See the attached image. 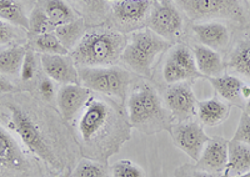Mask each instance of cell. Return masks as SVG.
I'll return each mask as SVG.
<instances>
[{"instance_id":"6da1fadb","label":"cell","mask_w":250,"mask_h":177,"mask_svg":"<svg viewBox=\"0 0 250 177\" xmlns=\"http://www.w3.org/2000/svg\"><path fill=\"white\" fill-rule=\"evenodd\" d=\"M131 126L113 103L90 96L77 123L78 142L85 159L106 163L130 139Z\"/></svg>"},{"instance_id":"7a4b0ae2","label":"cell","mask_w":250,"mask_h":177,"mask_svg":"<svg viewBox=\"0 0 250 177\" xmlns=\"http://www.w3.org/2000/svg\"><path fill=\"white\" fill-rule=\"evenodd\" d=\"M128 121L144 134H156L170 129V114L165 111L162 99L153 85L146 81L134 84L128 96Z\"/></svg>"},{"instance_id":"3957f363","label":"cell","mask_w":250,"mask_h":177,"mask_svg":"<svg viewBox=\"0 0 250 177\" xmlns=\"http://www.w3.org/2000/svg\"><path fill=\"white\" fill-rule=\"evenodd\" d=\"M128 39L113 29H93L85 33L82 40L70 52L77 66H111L122 57Z\"/></svg>"},{"instance_id":"277c9868","label":"cell","mask_w":250,"mask_h":177,"mask_svg":"<svg viewBox=\"0 0 250 177\" xmlns=\"http://www.w3.org/2000/svg\"><path fill=\"white\" fill-rule=\"evenodd\" d=\"M170 48V41L163 39L150 29H142L130 35L120 60L134 72L151 77L158 57Z\"/></svg>"},{"instance_id":"5b68a950","label":"cell","mask_w":250,"mask_h":177,"mask_svg":"<svg viewBox=\"0 0 250 177\" xmlns=\"http://www.w3.org/2000/svg\"><path fill=\"white\" fill-rule=\"evenodd\" d=\"M80 84L104 96L124 101L128 97L131 85V75L128 70L117 65L78 66Z\"/></svg>"},{"instance_id":"8992f818","label":"cell","mask_w":250,"mask_h":177,"mask_svg":"<svg viewBox=\"0 0 250 177\" xmlns=\"http://www.w3.org/2000/svg\"><path fill=\"white\" fill-rule=\"evenodd\" d=\"M8 109L10 111L9 126L14 130L20 140L23 141L26 149L38 159L43 160L46 165L58 169L59 161L55 157L53 150L50 149L43 131L40 130L34 119L18 105L12 104L8 106Z\"/></svg>"},{"instance_id":"52a82bcc","label":"cell","mask_w":250,"mask_h":177,"mask_svg":"<svg viewBox=\"0 0 250 177\" xmlns=\"http://www.w3.org/2000/svg\"><path fill=\"white\" fill-rule=\"evenodd\" d=\"M180 12L193 21H213V19L244 20L240 0H173Z\"/></svg>"},{"instance_id":"ba28073f","label":"cell","mask_w":250,"mask_h":177,"mask_svg":"<svg viewBox=\"0 0 250 177\" xmlns=\"http://www.w3.org/2000/svg\"><path fill=\"white\" fill-rule=\"evenodd\" d=\"M148 26L151 32L171 43L179 39L184 32L182 12L173 0H155L148 18Z\"/></svg>"},{"instance_id":"9c48e42d","label":"cell","mask_w":250,"mask_h":177,"mask_svg":"<svg viewBox=\"0 0 250 177\" xmlns=\"http://www.w3.org/2000/svg\"><path fill=\"white\" fill-rule=\"evenodd\" d=\"M169 132L174 145L195 162L199 160L205 143L210 139L202 124L193 119L174 124L170 126Z\"/></svg>"},{"instance_id":"30bf717a","label":"cell","mask_w":250,"mask_h":177,"mask_svg":"<svg viewBox=\"0 0 250 177\" xmlns=\"http://www.w3.org/2000/svg\"><path fill=\"white\" fill-rule=\"evenodd\" d=\"M164 100L171 119L176 120V123L191 120L196 115L198 100L191 85L188 81L169 86L165 92Z\"/></svg>"},{"instance_id":"8fae6325","label":"cell","mask_w":250,"mask_h":177,"mask_svg":"<svg viewBox=\"0 0 250 177\" xmlns=\"http://www.w3.org/2000/svg\"><path fill=\"white\" fill-rule=\"evenodd\" d=\"M91 96V91L80 84H66L57 94V105L60 115L65 121L71 123L83 111Z\"/></svg>"},{"instance_id":"7c38bea8","label":"cell","mask_w":250,"mask_h":177,"mask_svg":"<svg viewBox=\"0 0 250 177\" xmlns=\"http://www.w3.org/2000/svg\"><path fill=\"white\" fill-rule=\"evenodd\" d=\"M40 63L49 79L62 85L80 84L78 66L69 55L42 54Z\"/></svg>"},{"instance_id":"4fadbf2b","label":"cell","mask_w":250,"mask_h":177,"mask_svg":"<svg viewBox=\"0 0 250 177\" xmlns=\"http://www.w3.org/2000/svg\"><path fill=\"white\" fill-rule=\"evenodd\" d=\"M228 143L229 141L223 137H210L205 143L199 160L196 161V167L211 174L222 175L228 163Z\"/></svg>"},{"instance_id":"5bb4252c","label":"cell","mask_w":250,"mask_h":177,"mask_svg":"<svg viewBox=\"0 0 250 177\" xmlns=\"http://www.w3.org/2000/svg\"><path fill=\"white\" fill-rule=\"evenodd\" d=\"M153 8V0H118L111 6L114 18L124 26H137L146 20Z\"/></svg>"},{"instance_id":"9a60e30c","label":"cell","mask_w":250,"mask_h":177,"mask_svg":"<svg viewBox=\"0 0 250 177\" xmlns=\"http://www.w3.org/2000/svg\"><path fill=\"white\" fill-rule=\"evenodd\" d=\"M194 35L202 45L219 50L228 45L230 34L227 25L220 21H203L193 26Z\"/></svg>"},{"instance_id":"2e32d148","label":"cell","mask_w":250,"mask_h":177,"mask_svg":"<svg viewBox=\"0 0 250 177\" xmlns=\"http://www.w3.org/2000/svg\"><path fill=\"white\" fill-rule=\"evenodd\" d=\"M231 105L219 97H210L207 100L198 101L196 116L203 126H218L227 120L230 115Z\"/></svg>"},{"instance_id":"e0dca14e","label":"cell","mask_w":250,"mask_h":177,"mask_svg":"<svg viewBox=\"0 0 250 177\" xmlns=\"http://www.w3.org/2000/svg\"><path fill=\"white\" fill-rule=\"evenodd\" d=\"M26 165L25 156L12 135L0 126V169L21 171Z\"/></svg>"},{"instance_id":"ac0fdd59","label":"cell","mask_w":250,"mask_h":177,"mask_svg":"<svg viewBox=\"0 0 250 177\" xmlns=\"http://www.w3.org/2000/svg\"><path fill=\"white\" fill-rule=\"evenodd\" d=\"M218 95L227 103L244 107L245 101L242 96V88L244 81L234 75H220L216 77L208 79Z\"/></svg>"},{"instance_id":"d6986e66","label":"cell","mask_w":250,"mask_h":177,"mask_svg":"<svg viewBox=\"0 0 250 177\" xmlns=\"http://www.w3.org/2000/svg\"><path fill=\"white\" fill-rule=\"evenodd\" d=\"M250 171V146L230 140L228 143V163L222 177H236Z\"/></svg>"},{"instance_id":"ffe728a7","label":"cell","mask_w":250,"mask_h":177,"mask_svg":"<svg viewBox=\"0 0 250 177\" xmlns=\"http://www.w3.org/2000/svg\"><path fill=\"white\" fill-rule=\"evenodd\" d=\"M193 54L195 57V64L198 71L203 77H216L223 75L225 64L222 56L216 50L204 45H195L193 48Z\"/></svg>"},{"instance_id":"44dd1931","label":"cell","mask_w":250,"mask_h":177,"mask_svg":"<svg viewBox=\"0 0 250 177\" xmlns=\"http://www.w3.org/2000/svg\"><path fill=\"white\" fill-rule=\"evenodd\" d=\"M54 33L60 40V43L65 46L66 50L70 53L78 45V43L82 40V37L85 35V20L83 18H78V19H75L71 23L55 28Z\"/></svg>"},{"instance_id":"7402d4cb","label":"cell","mask_w":250,"mask_h":177,"mask_svg":"<svg viewBox=\"0 0 250 177\" xmlns=\"http://www.w3.org/2000/svg\"><path fill=\"white\" fill-rule=\"evenodd\" d=\"M168 57L173 60V63L178 68L182 69L183 71L185 72L188 80L203 77L202 74L198 71V68H196L193 50L188 48L187 45L179 44V45L174 46V49H171V52Z\"/></svg>"},{"instance_id":"603a6c76","label":"cell","mask_w":250,"mask_h":177,"mask_svg":"<svg viewBox=\"0 0 250 177\" xmlns=\"http://www.w3.org/2000/svg\"><path fill=\"white\" fill-rule=\"evenodd\" d=\"M228 68L238 75L250 79V40H242L229 56Z\"/></svg>"},{"instance_id":"cb8c5ba5","label":"cell","mask_w":250,"mask_h":177,"mask_svg":"<svg viewBox=\"0 0 250 177\" xmlns=\"http://www.w3.org/2000/svg\"><path fill=\"white\" fill-rule=\"evenodd\" d=\"M25 46L15 45L0 53V74L17 75L21 70L24 57L26 54Z\"/></svg>"},{"instance_id":"d4e9b609","label":"cell","mask_w":250,"mask_h":177,"mask_svg":"<svg viewBox=\"0 0 250 177\" xmlns=\"http://www.w3.org/2000/svg\"><path fill=\"white\" fill-rule=\"evenodd\" d=\"M44 10L55 28L78 19L74 10L64 0H46L44 4Z\"/></svg>"},{"instance_id":"484cf974","label":"cell","mask_w":250,"mask_h":177,"mask_svg":"<svg viewBox=\"0 0 250 177\" xmlns=\"http://www.w3.org/2000/svg\"><path fill=\"white\" fill-rule=\"evenodd\" d=\"M0 18L6 23L19 26L28 32L29 18L18 0H0Z\"/></svg>"},{"instance_id":"4316f807","label":"cell","mask_w":250,"mask_h":177,"mask_svg":"<svg viewBox=\"0 0 250 177\" xmlns=\"http://www.w3.org/2000/svg\"><path fill=\"white\" fill-rule=\"evenodd\" d=\"M31 49L34 52L46 55H68L65 46L60 43L54 32L45 33L31 37Z\"/></svg>"},{"instance_id":"83f0119b","label":"cell","mask_w":250,"mask_h":177,"mask_svg":"<svg viewBox=\"0 0 250 177\" xmlns=\"http://www.w3.org/2000/svg\"><path fill=\"white\" fill-rule=\"evenodd\" d=\"M55 30V26L50 21L46 15L44 8L33 9L30 17H29L28 34L30 37L38 36V35L51 33Z\"/></svg>"},{"instance_id":"f1b7e54d","label":"cell","mask_w":250,"mask_h":177,"mask_svg":"<svg viewBox=\"0 0 250 177\" xmlns=\"http://www.w3.org/2000/svg\"><path fill=\"white\" fill-rule=\"evenodd\" d=\"M73 177H110L104 163L90 159H83L75 167Z\"/></svg>"},{"instance_id":"f546056e","label":"cell","mask_w":250,"mask_h":177,"mask_svg":"<svg viewBox=\"0 0 250 177\" xmlns=\"http://www.w3.org/2000/svg\"><path fill=\"white\" fill-rule=\"evenodd\" d=\"M111 177H145V171L131 160H119L111 166Z\"/></svg>"},{"instance_id":"4dcf8cb0","label":"cell","mask_w":250,"mask_h":177,"mask_svg":"<svg viewBox=\"0 0 250 177\" xmlns=\"http://www.w3.org/2000/svg\"><path fill=\"white\" fill-rule=\"evenodd\" d=\"M75 4L91 19H100L106 14V0H74Z\"/></svg>"},{"instance_id":"1f68e13d","label":"cell","mask_w":250,"mask_h":177,"mask_svg":"<svg viewBox=\"0 0 250 177\" xmlns=\"http://www.w3.org/2000/svg\"><path fill=\"white\" fill-rule=\"evenodd\" d=\"M163 79L165 83H168L169 85L173 84L183 83V81H188V77L185 72L182 69H179L175 64L173 63L171 59H167L164 66H163Z\"/></svg>"},{"instance_id":"d6a6232c","label":"cell","mask_w":250,"mask_h":177,"mask_svg":"<svg viewBox=\"0 0 250 177\" xmlns=\"http://www.w3.org/2000/svg\"><path fill=\"white\" fill-rule=\"evenodd\" d=\"M37 75V59H35V52L31 48L26 49V54L24 57L20 76L24 81L33 80Z\"/></svg>"},{"instance_id":"836d02e7","label":"cell","mask_w":250,"mask_h":177,"mask_svg":"<svg viewBox=\"0 0 250 177\" xmlns=\"http://www.w3.org/2000/svg\"><path fill=\"white\" fill-rule=\"evenodd\" d=\"M233 140L250 146V115L243 112L240 120H239L238 127L235 130V134L233 136Z\"/></svg>"},{"instance_id":"e575fe53","label":"cell","mask_w":250,"mask_h":177,"mask_svg":"<svg viewBox=\"0 0 250 177\" xmlns=\"http://www.w3.org/2000/svg\"><path fill=\"white\" fill-rule=\"evenodd\" d=\"M174 177H222L220 175L211 174V172L200 170L199 167L191 165H183L178 167Z\"/></svg>"},{"instance_id":"d590c367","label":"cell","mask_w":250,"mask_h":177,"mask_svg":"<svg viewBox=\"0 0 250 177\" xmlns=\"http://www.w3.org/2000/svg\"><path fill=\"white\" fill-rule=\"evenodd\" d=\"M39 92L46 101H51L55 97V86L54 81L46 77L43 79L39 84Z\"/></svg>"},{"instance_id":"8d00e7d4","label":"cell","mask_w":250,"mask_h":177,"mask_svg":"<svg viewBox=\"0 0 250 177\" xmlns=\"http://www.w3.org/2000/svg\"><path fill=\"white\" fill-rule=\"evenodd\" d=\"M14 29L9 25L6 21L0 20V45L10 43V41L14 40Z\"/></svg>"},{"instance_id":"74e56055","label":"cell","mask_w":250,"mask_h":177,"mask_svg":"<svg viewBox=\"0 0 250 177\" xmlns=\"http://www.w3.org/2000/svg\"><path fill=\"white\" fill-rule=\"evenodd\" d=\"M15 90V86L13 85L8 79L0 76V94H6V92H12Z\"/></svg>"},{"instance_id":"f35d334b","label":"cell","mask_w":250,"mask_h":177,"mask_svg":"<svg viewBox=\"0 0 250 177\" xmlns=\"http://www.w3.org/2000/svg\"><path fill=\"white\" fill-rule=\"evenodd\" d=\"M243 110H244V111H243V112H245V114L250 115V99L247 101V103H245V105H244V107H243Z\"/></svg>"},{"instance_id":"ab89813d","label":"cell","mask_w":250,"mask_h":177,"mask_svg":"<svg viewBox=\"0 0 250 177\" xmlns=\"http://www.w3.org/2000/svg\"><path fill=\"white\" fill-rule=\"evenodd\" d=\"M236 177H250V171L245 172V174H242V175H239V176Z\"/></svg>"}]
</instances>
